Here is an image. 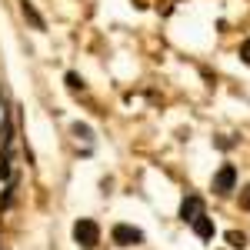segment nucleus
I'll use <instances>...</instances> for the list:
<instances>
[{"instance_id":"obj_5","label":"nucleus","mask_w":250,"mask_h":250,"mask_svg":"<svg viewBox=\"0 0 250 250\" xmlns=\"http://www.w3.org/2000/svg\"><path fill=\"white\" fill-rule=\"evenodd\" d=\"M190 227H193V233H197L200 240H213V220L207 217V213H200V217L193 220Z\"/></svg>"},{"instance_id":"obj_1","label":"nucleus","mask_w":250,"mask_h":250,"mask_svg":"<svg viewBox=\"0 0 250 250\" xmlns=\"http://www.w3.org/2000/svg\"><path fill=\"white\" fill-rule=\"evenodd\" d=\"M74 240H77L83 250H94L97 244H100V227H97V220L80 217L77 224H74Z\"/></svg>"},{"instance_id":"obj_4","label":"nucleus","mask_w":250,"mask_h":250,"mask_svg":"<svg viewBox=\"0 0 250 250\" xmlns=\"http://www.w3.org/2000/svg\"><path fill=\"white\" fill-rule=\"evenodd\" d=\"M200 213H204V200H200V197H184V204H180V220H184V224H193Z\"/></svg>"},{"instance_id":"obj_7","label":"nucleus","mask_w":250,"mask_h":250,"mask_svg":"<svg viewBox=\"0 0 250 250\" xmlns=\"http://www.w3.org/2000/svg\"><path fill=\"white\" fill-rule=\"evenodd\" d=\"M227 244L237 247V250H244V247H247V237H244V233H237V230H230V233H227Z\"/></svg>"},{"instance_id":"obj_6","label":"nucleus","mask_w":250,"mask_h":250,"mask_svg":"<svg viewBox=\"0 0 250 250\" xmlns=\"http://www.w3.org/2000/svg\"><path fill=\"white\" fill-rule=\"evenodd\" d=\"M20 10H23V17L30 20L37 30H43V27H47V23H43V17L37 14V7H34V0H20Z\"/></svg>"},{"instance_id":"obj_9","label":"nucleus","mask_w":250,"mask_h":250,"mask_svg":"<svg viewBox=\"0 0 250 250\" xmlns=\"http://www.w3.org/2000/svg\"><path fill=\"white\" fill-rule=\"evenodd\" d=\"M67 83H70V87H83V80H80L77 74H67Z\"/></svg>"},{"instance_id":"obj_8","label":"nucleus","mask_w":250,"mask_h":250,"mask_svg":"<svg viewBox=\"0 0 250 250\" xmlns=\"http://www.w3.org/2000/svg\"><path fill=\"white\" fill-rule=\"evenodd\" d=\"M240 57L250 63V40H244V43H240Z\"/></svg>"},{"instance_id":"obj_2","label":"nucleus","mask_w":250,"mask_h":250,"mask_svg":"<svg viewBox=\"0 0 250 250\" xmlns=\"http://www.w3.org/2000/svg\"><path fill=\"white\" fill-rule=\"evenodd\" d=\"M110 237H114V244H120V247H137V244H144V230H137L130 224H117Z\"/></svg>"},{"instance_id":"obj_3","label":"nucleus","mask_w":250,"mask_h":250,"mask_svg":"<svg viewBox=\"0 0 250 250\" xmlns=\"http://www.w3.org/2000/svg\"><path fill=\"white\" fill-rule=\"evenodd\" d=\"M233 184H237V167H233V164H224V167L217 170V177H213V190L220 193V197H227V193L233 190Z\"/></svg>"}]
</instances>
